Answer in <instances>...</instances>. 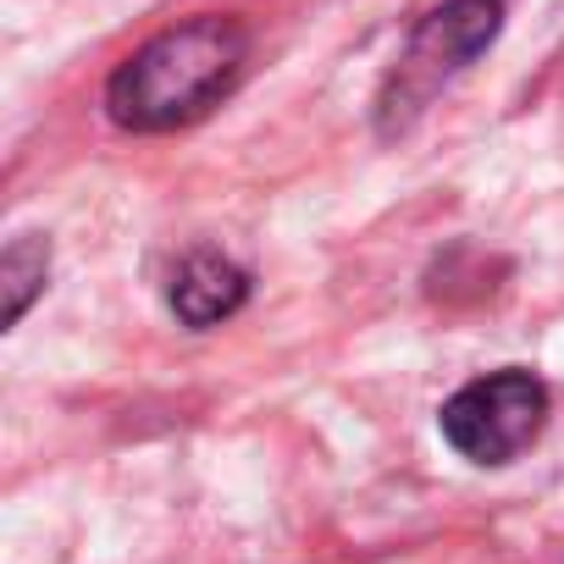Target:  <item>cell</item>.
I'll use <instances>...</instances> for the list:
<instances>
[{
  "instance_id": "6da1fadb",
  "label": "cell",
  "mask_w": 564,
  "mask_h": 564,
  "mask_svg": "<svg viewBox=\"0 0 564 564\" xmlns=\"http://www.w3.org/2000/svg\"><path fill=\"white\" fill-rule=\"evenodd\" d=\"M249 62L238 18H188L144 40L106 84V117L128 133H172L221 106Z\"/></svg>"
},
{
  "instance_id": "7a4b0ae2",
  "label": "cell",
  "mask_w": 564,
  "mask_h": 564,
  "mask_svg": "<svg viewBox=\"0 0 564 564\" xmlns=\"http://www.w3.org/2000/svg\"><path fill=\"white\" fill-rule=\"evenodd\" d=\"M503 29V0H443L437 12H426L404 45V56L393 62V73L382 78L377 95V133L399 139L410 133L432 100L498 40Z\"/></svg>"
},
{
  "instance_id": "3957f363",
  "label": "cell",
  "mask_w": 564,
  "mask_h": 564,
  "mask_svg": "<svg viewBox=\"0 0 564 564\" xmlns=\"http://www.w3.org/2000/svg\"><path fill=\"white\" fill-rule=\"evenodd\" d=\"M437 426H443L448 448L465 454L470 465H509L514 454H525L542 437L547 388H542V377H531L520 366L476 377L443 404Z\"/></svg>"
},
{
  "instance_id": "277c9868",
  "label": "cell",
  "mask_w": 564,
  "mask_h": 564,
  "mask_svg": "<svg viewBox=\"0 0 564 564\" xmlns=\"http://www.w3.org/2000/svg\"><path fill=\"white\" fill-rule=\"evenodd\" d=\"M166 300H172V311H177L183 327L205 333V327H216V322H227V316L243 311V300H249V271L232 265V260L216 254V249H194V254H183V265L172 271Z\"/></svg>"
},
{
  "instance_id": "5b68a950",
  "label": "cell",
  "mask_w": 564,
  "mask_h": 564,
  "mask_svg": "<svg viewBox=\"0 0 564 564\" xmlns=\"http://www.w3.org/2000/svg\"><path fill=\"white\" fill-rule=\"evenodd\" d=\"M51 276V243L45 238H12L0 254V289H7V327H18L29 316V305L45 294Z\"/></svg>"
}]
</instances>
